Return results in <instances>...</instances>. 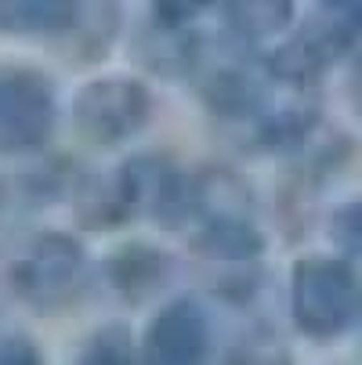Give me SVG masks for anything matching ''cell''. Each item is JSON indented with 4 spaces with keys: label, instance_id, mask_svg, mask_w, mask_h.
<instances>
[{
    "label": "cell",
    "instance_id": "cell-2",
    "mask_svg": "<svg viewBox=\"0 0 362 365\" xmlns=\"http://www.w3.org/2000/svg\"><path fill=\"white\" fill-rule=\"evenodd\" d=\"M362 311V286L351 257L312 253L290 268V319L301 336L330 344L344 336Z\"/></svg>",
    "mask_w": 362,
    "mask_h": 365
},
{
    "label": "cell",
    "instance_id": "cell-10",
    "mask_svg": "<svg viewBox=\"0 0 362 365\" xmlns=\"http://www.w3.org/2000/svg\"><path fill=\"white\" fill-rule=\"evenodd\" d=\"M76 181H80V174L66 160H51L44 167H26V170L4 174L0 178V210H8V214L40 210V206L69 199Z\"/></svg>",
    "mask_w": 362,
    "mask_h": 365
},
{
    "label": "cell",
    "instance_id": "cell-11",
    "mask_svg": "<svg viewBox=\"0 0 362 365\" xmlns=\"http://www.w3.org/2000/svg\"><path fill=\"white\" fill-rule=\"evenodd\" d=\"M91 8V0H0V33L4 36H66Z\"/></svg>",
    "mask_w": 362,
    "mask_h": 365
},
{
    "label": "cell",
    "instance_id": "cell-6",
    "mask_svg": "<svg viewBox=\"0 0 362 365\" xmlns=\"http://www.w3.org/2000/svg\"><path fill=\"white\" fill-rule=\"evenodd\" d=\"M141 358L164 365H188L203 361L214 347V319L199 297H178L141 333Z\"/></svg>",
    "mask_w": 362,
    "mask_h": 365
},
{
    "label": "cell",
    "instance_id": "cell-3",
    "mask_svg": "<svg viewBox=\"0 0 362 365\" xmlns=\"http://www.w3.org/2000/svg\"><path fill=\"white\" fill-rule=\"evenodd\" d=\"M355 40H358L355 11L333 8L330 15H312L297 33H290L283 43L265 51L257 62H261L272 83L304 91V87L323 83L355 51Z\"/></svg>",
    "mask_w": 362,
    "mask_h": 365
},
{
    "label": "cell",
    "instance_id": "cell-18",
    "mask_svg": "<svg viewBox=\"0 0 362 365\" xmlns=\"http://www.w3.org/2000/svg\"><path fill=\"white\" fill-rule=\"evenodd\" d=\"M0 361H4V365H11V361L29 365V361H40V351H36V344L29 336L8 333V336H0Z\"/></svg>",
    "mask_w": 362,
    "mask_h": 365
},
{
    "label": "cell",
    "instance_id": "cell-19",
    "mask_svg": "<svg viewBox=\"0 0 362 365\" xmlns=\"http://www.w3.org/2000/svg\"><path fill=\"white\" fill-rule=\"evenodd\" d=\"M323 4H330V8H341V11H355V4H358V0H323Z\"/></svg>",
    "mask_w": 362,
    "mask_h": 365
},
{
    "label": "cell",
    "instance_id": "cell-13",
    "mask_svg": "<svg viewBox=\"0 0 362 365\" xmlns=\"http://www.w3.org/2000/svg\"><path fill=\"white\" fill-rule=\"evenodd\" d=\"M323 116L316 101H290L279 109H261L250 127H253V148L257 152H301L316 138Z\"/></svg>",
    "mask_w": 362,
    "mask_h": 365
},
{
    "label": "cell",
    "instance_id": "cell-9",
    "mask_svg": "<svg viewBox=\"0 0 362 365\" xmlns=\"http://www.w3.org/2000/svg\"><path fill=\"white\" fill-rule=\"evenodd\" d=\"M192 250L206 260H225V264H253L268 250L265 232L246 214V206L211 210L196 221Z\"/></svg>",
    "mask_w": 362,
    "mask_h": 365
},
{
    "label": "cell",
    "instance_id": "cell-4",
    "mask_svg": "<svg viewBox=\"0 0 362 365\" xmlns=\"http://www.w3.org/2000/svg\"><path fill=\"white\" fill-rule=\"evenodd\" d=\"M156 113L152 87L138 76H98L73 98V127L94 148L134 141Z\"/></svg>",
    "mask_w": 362,
    "mask_h": 365
},
{
    "label": "cell",
    "instance_id": "cell-17",
    "mask_svg": "<svg viewBox=\"0 0 362 365\" xmlns=\"http://www.w3.org/2000/svg\"><path fill=\"white\" fill-rule=\"evenodd\" d=\"M330 239L341 246L344 257H355L358 253V242H362V210H358L355 199L333 210V217H330Z\"/></svg>",
    "mask_w": 362,
    "mask_h": 365
},
{
    "label": "cell",
    "instance_id": "cell-8",
    "mask_svg": "<svg viewBox=\"0 0 362 365\" xmlns=\"http://www.w3.org/2000/svg\"><path fill=\"white\" fill-rule=\"evenodd\" d=\"M272 83L261 69V62L243 66V62H221L203 73L199 98L211 109V116L228 123H250L257 113L268 106V87Z\"/></svg>",
    "mask_w": 362,
    "mask_h": 365
},
{
    "label": "cell",
    "instance_id": "cell-7",
    "mask_svg": "<svg viewBox=\"0 0 362 365\" xmlns=\"http://www.w3.org/2000/svg\"><path fill=\"white\" fill-rule=\"evenodd\" d=\"M101 275H106V286L124 304H145L174 282L178 260L174 253L152 246V242H124L106 257Z\"/></svg>",
    "mask_w": 362,
    "mask_h": 365
},
{
    "label": "cell",
    "instance_id": "cell-1",
    "mask_svg": "<svg viewBox=\"0 0 362 365\" xmlns=\"http://www.w3.org/2000/svg\"><path fill=\"white\" fill-rule=\"evenodd\" d=\"M8 286L36 315H62L91 286V257L69 232H36L15 253Z\"/></svg>",
    "mask_w": 362,
    "mask_h": 365
},
{
    "label": "cell",
    "instance_id": "cell-14",
    "mask_svg": "<svg viewBox=\"0 0 362 365\" xmlns=\"http://www.w3.org/2000/svg\"><path fill=\"white\" fill-rule=\"evenodd\" d=\"M218 4L225 26L246 43L279 36L297 15V0H218Z\"/></svg>",
    "mask_w": 362,
    "mask_h": 365
},
{
    "label": "cell",
    "instance_id": "cell-16",
    "mask_svg": "<svg viewBox=\"0 0 362 365\" xmlns=\"http://www.w3.org/2000/svg\"><path fill=\"white\" fill-rule=\"evenodd\" d=\"M218 0H149V19L167 22V26H196Z\"/></svg>",
    "mask_w": 362,
    "mask_h": 365
},
{
    "label": "cell",
    "instance_id": "cell-12",
    "mask_svg": "<svg viewBox=\"0 0 362 365\" xmlns=\"http://www.w3.org/2000/svg\"><path fill=\"white\" fill-rule=\"evenodd\" d=\"M138 58L160 76H188L203 66V43L192 26H167L149 19L138 33Z\"/></svg>",
    "mask_w": 362,
    "mask_h": 365
},
{
    "label": "cell",
    "instance_id": "cell-5",
    "mask_svg": "<svg viewBox=\"0 0 362 365\" xmlns=\"http://www.w3.org/2000/svg\"><path fill=\"white\" fill-rule=\"evenodd\" d=\"M59 127V94L36 69H0V155H33Z\"/></svg>",
    "mask_w": 362,
    "mask_h": 365
},
{
    "label": "cell",
    "instance_id": "cell-15",
    "mask_svg": "<svg viewBox=\"0 0 362 365\" xmlns=\"http://www.w3.org/2000/svg\"><path fill=\"white\" fill-rule=\"evenodd\" d=\"M138 354V340L124 322H109L91 333V340L84 344L80 358L84 361H101V365H120V361H134Z\"/></svg>",
    "mask_w": 362,
    "mask_h": 365
}]
</instances>
